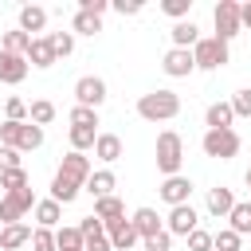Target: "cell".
Segmentation results:
<instances>
[{
    "instance_id": "26",
    "label": "cell",
    "mask_w": 251,
    "mask_h": 251,
    "mask_svg": "<svg viewBox=\"0 0 251 251\" xmlns=\"http://www.w3.org/2000/svg\"><path fill=\"white\" fill-rule=\"evenodd\" d=\"M94 216L102 224H114V220H126V204L118 196H106V200H94Z\"/></svg>"
},
{
    "instance_id": "40",
    "label": "cell",
    "mask_w": 251,
    "mask_h": 251,
    "mask_svg": "<svg viewBox=\"0 0 251 251\" xmlns=\"http://www.w3.org/2000/svg\"><path fill=\"white\" fill-rule=\"evenodd\" d=\"M231 110H235V118H251V86L231 94Z\"/></svg>"
},
{
    "instance_id": "46",
    "label": "cell",
    "mask_w": 251,
    "mask_h": 251,
    "mask_svg": "<svg viewBox=\"0 0 251 251\" xmlns=\"http://www.w3.org/2000/svg\"><path fill=\"white\" fill-rule=\"evenodd\" d=\"M114 8H118L122 16H137V12H141V4H126V0H122V4H114Z\"/></svg>"
},
{
    "instance_id": "47",
    "label": "cell",
    "mask_w": 251,
    "mask_h": 251,
    "mask_svg": "<svg viewBox=\"0 0 251 251\" xmlns=\"http://www.w3.org/2000/svg\"><path fill=\"white\" fill-rule=\"evenodd\" d=\"M239 20H243V27H251V0L239 4Z\"/></svg>"
},
{
    "instance_id": "42",
    "label": "cell",
    "mask_w": 251,
    "mask_h": 251,
    "mask_svg": "<svg viewBox=\"0 0 251 251\" xmlns=\"http://www.w3.org/2000/svg\"><path fill=\"white\" fill-rule=\"evenodd\" d=\"M12 169H24V161H20V149H8V145H0V173H12Z\"/></svg>"
},
{
    "instance_id": "5",
    "label": "cell",
    "mask_w": 251,
    "mask_h": 251,
    "mask_svg": "<svg viewBox=\"0 0 251 251\" xmlns=\"http://www.w3.org/2000/svg\"><path fill=\"white\" fill-rule=\"evenodd\" d=\"M239 133L235 129H208L204 133V141H200V149L208 153V157H216V161H231L235 153H239Z\"/></svg>"
},
{
    "instance_id": "39",
    "label": "cell",
    "mask_w": 251,
    "mask_h": 251,
    "mask_svg": "<svg viewBox=\"0 0 251 251\" xmlns=\"http://www.w3.org/2000/svg\"><path fill=\"white\" fill-rule=\"evenodd\" d=\"M71 126H86V129H98V110L75 106V110H71Z\"/></svg>"
},
{
    "instance_id": "4",
    "label": "cell",
    "mask_w": 251,
    "mask_h": 251,
    "mask_svg": "<svg viewBox=\"0 0 251 251\" xmlns=\"http://www.w3.org/2000/svg\"><path fill=\"white\" fill-rule=\"evenodd\" d=\"M192 59H196V71H220L231 55H227V43H224V39L204 35V39L192 47Z\"/></svg>"
},
{
    "instance_id": "43",
    "label": "cell",
    "mask_w": 251,
    "mask_h": 251,
    "mask_svg": "<svg viewBox=\"0 0 251 251\" xmlns=\"http://www.w3.org/2000/svg\"><path fill=\"white\" fill-rule=\"evenodd\" d=\"M4 110H8V122H27V110H31V106H27L24 98H8Z\"/></svg>"
},
{
    "instance_id": "7",
    "label": "cell",
    "mask_w": 251,
    "mask_h": 251,
    "mask_svg": "<svg viewBox=\"0 0 251 251\" xmlns=\"http://www.w3.org/2000/svg\"><path fill=\"white\" fill-rule=\"evenodd\" d=\"M31 208H35V196H31V188L4 192V196H0V220H4V227H8V224H20V220H24Z\"/></svg>"
},
{
    "instance_id": "17",
    "label": "cell",
    "mask_w": 251,
    "mask_h": 251,
    "mask_svg": "<svg viewBox=\"0 0 251 251\" xmlns=\"http://www.w3.org/2000/svg\"><path fill=\"white\" fill-rule=\"evenodd\" d=\"M133 227H137V235H141V243H145V239H153L157 231H165V220H161L153 208H137V212H133Z\"/></svg>"
},
{
    "instance_id": "25",
    "label": "cell",
    "mask_w": 251,
    "mask_h": 251,
    "mask_svg": "<svg viewBox=\"0 0 251 251\" xmlns=\"http://www.w3.org/2000/svg\"><path fill=\"white\" fill-rule=\"evenodd\" d=\"M78 192H82V184L67 180L63 173H55V176H51V200H59V204H71V200H75Z\"/></svg>"
},
{
    "instance_id": "19",
    "label": "cell",
    "mask_w": 251,
    "mask_h": 251,
    "mask_svg": "<svg viewBox=\"0 0 251 251\" xmlns=\"http://www.w3.org/2000/svg\"><path fill=\"white\" fill-rule=\"evenodd\" d=\"M24 243H31V227H27V224H8V227H0V251H20Z\"/></svg>"
},
{
    "instance_id": "32",
    "label": "cell",
    "mask_w": 251,
    "mask_h": 251,
    "mask_svg": "<svg viewBox=\"0 0 251 251\" xmlns=\"http://www.w3.org/2000/svg\"><path fill=\"white\" fill-rule=\"evenodd\" d=\"M55 243H59V251H82V231L78 227H55Z\"/></svg>"
},
{
    "instance_id": "35",
    "label": "cell",
    "mask_w": 251,
    "mask_h": 251,
    "mask_svg": "<svg viewBox=\"0 0 251 251\" xmlns=\"http://www.w3.org/2000/svg\"><path fill=\"white\" fill-rule=\"evenodd\" d=\"M0 188H4V192H16V188H31V180H27V169H12V173H0Z\"/></svg>"
},
{
    "instance_id": "48",
    "label": "cell",
    "mask_w": 251,
    "mask_h": 251,
    "mask_svg": "<svg viewBox=\"0 0 251 251\" xmlns=\"http://www.w3.org/2000/svg\"><path fill=\"white\" fill-rule=\"evenodd\" d=\"M243 180H247V188H251V169H247V173H243Z\"/></svg>"
},
{
    "instance_id": "24",
    "label": "cell",
    "mask_w": 251,
    "mask_h": 251,
    "mask_svg": "<svg viewBox=\"0 0 251 251\" xmlns=\"http://www.w3.org/2000/svg\"><path fill=\"white\" fill-rule=\"evenodd\" d=\"M43 27H47V12L39 4H24L20 8V31L31 35V31H43Z\"/></svg>"
},
{
    "instance_id": "8",
    "label": "cell",
    "mask_w": 251,
    "mask_h": 251,
    "mask_svg": "<svg viewBox=\"0 0 251 251\" xmlns=\"http://www.w3.org/2000/svg\"><path fill=\"white\" fill-rule=\"evenodd\" d=\"M75 102L86 106V110H98V106L106 102V82H102L98 75H82V78L75 82Z\"/></svg>"
},
{
    "instance_id": "45",
    "label": "cell",
    "mask_w": 251,
    "mask_h": 251,
    "mask_svg": "<svg viewBox=\"0 0 251 251\" xmlns=\"http://www.w3.org/2000/svg\"><path fill=\"white\" fill-rule=\"evenodd\" d=\"M110 4L106 0H78V12H90V16H102Z\"/></svg>"
},
{
    "instance_id": "23",
    "label": "cell",
    "mask_w": 251,
    "mask_h": 251,
    "mask_svg": "<svg viewBox=\"0 0 251 251\" xmlns=\"http://www.w3.org/2000/svg\"><path fill=\"white\" fill-rule=\"evenodd\" d=\"M94 157L106 161V165H114V161L122 157V137H118V133H98V141H94Z\"/></svg>"
},
{
    "instance_id": "34",
    "label": "cell",
    "mask_w": 251,
    "mask_h": 251,
    "mask_svg": "<svg viewBox=\"0 0 251 251\" xmlns=\"http://www.w3.org/2000/svg\"><path fill=\"white\" fill-rule=\"evenodd\" d=\"M55 118V102H47V98H35L31 102V110H27V122H35V126H47Z\"/></svg>"
},
{
    "instance_id": "14",
    "label": "cell",
    "mask_w": 251,
    "mask_h": 251,
    "mask_svg": "<svg viewBox=\"0 0 251 251\" xmlns=\"http://www.w3.org/2000/svg\"><path fill=\"white\" fill-rule=\"evenodd\" d=\"M106 227V235H110V247L114 251H129L141 235H137V227H133V220H114V224H102Z\"/></svg>"
},
{
    "instance_id": "41",
    "label": "cell",
    "mask_w": 251,
    "mask_h": 251,
    "mask_svg": "<svg viewBox=\"0 0 251 251\" xmlns=\"http://www.w3.org/2000/svg\"><path fill=\"white\" fill-rule=\"evenodd\" d=\"M188 251H216V243H212V231L196 227V231L188 235Z\"/></svg>"
},
{
    "instance_id": "12",
    "label": "cell",
    "mask_w": 251,
    "mask_h": 251,
    "mask_svg": "<svg viewBox=\"0 0 251 251\" xmlns=\"http://www.w3.org/2000/svg\"><path fill=\"white\" fill-rule=\"evenodd\" d=\"M157 192H161V200H165L169 208H176V204H188V196H192V180L176 173V176H165Z\"/></svg>"
},
{
    "instance_id": "31",
    "label": "cell",
    "mask_w": 251,
    "mask_h": 251,
    "mask_svg": "<svg viewBox=\"0 0 251 251\" xmlns=\"http://www.w3.org/2000/svg\"><path fill=\"white\" fill-rule=\"evenodd\" d=\"M47 43H51L55 59H67V55L75 51V31H51V35H47Z\"/></svg>"
},
{
    "instance_id": "30",
    "label": "cell",
    "mask_w": 251,
    "mask_h": 251,
    "mask_svg": "<svg viewBox=\"0 0 251 251\" xmlns=\"http://www.w3.org/2000/svg\"><path fill=\"white\" fill-rule=\"evenodd\" d=\"M94 141H98V129L71 126V149H75V153H86V149H94Z\"/></svg>"
},
{
    "instance_id": "20",
    "label": "cell",
    "mask_w": 251,
    "mask_h": 251,
    "mask_svg": "<svg viewBox=\"0 0 251 251\" xmlns=\"http://www.w3.org/2000/svg\"><path fill=\"white\" fill-rule=\"evenodd\" d=\"M173 47H180V51H192L196 43H200V27L192 24V20H180V24H173Z\"/></svg>"
},
{
    "instance_id": "11",
    "label": "cell",
    "mask_w": 251,
    "mask_h": 251,
    "mask_svg": "<svg viewBox=\"0 0 251 251\" xmlns=\"http://www.w3.org/2000/svg\"><path fill=\"white\" fill-rule=\"evenodd\" d=\"M161 71H165L169 78H188V75L196 71V59H192V51H180V47H173V51H165V59H161Z\"/></svg>"
},
{
    "instance_id": "13",
    "label": "cell",
    "mask_w": 251,
    "mask_h": 251,
    "mask_svg": "<svg viewBox=\"0 0 251 251\" xmlns=\"http://www.w3.org/2000/svg\"><path fill=\"white\" fill-rule=\"evenodd\" d=\"M59 173H63L67 180H75V184H82V188H86V180H90V173H94V169H90V157H86V153H75V149H71V153L63 157Z\"/></svg>"
},
{
    "instance_id": "27",
    "label": "cell",
    "mask_w": 251,
    "mask_h": 251,
    "mask_svg": "<svg viewBox=\"0 0 251 251\" xmlns=\"http://www.w3.org/2000/svg\"><path fill=\"white\" fill-rule=\"evenodd\" d=\"M59 216H63V204H59V200H39V204H35V224H39V227H51V231H55Z\"/></svg>"
},
{
    "instance_id": "6",
    "label": "cell",
    "mask_w": 251,
    "mask_h": 251,
    "mask_svg": "<svg viewBox=\"0 0 251 251\" xmlns=\"http://www.w3.org/2000/svg\"><path fill=\"white\" fill-rule=\"evenodd\" d=\"M212 20H216V39L231 43V39L243 31V20H239V0H220V4H216V12H212Z\"/></svg>"
},
{
    "instance_id": "3",
    "label": "cell",
    "mask_w": 251,
    "mask_h": 251,
    "mask_svg": "<svg viewBox=\"0 0 251 251\" xmlns=\"http://www.w3.org/2000/svg\"><path fill=\"white\" fill-rule=\"evenodd\" d=\"M180 165H184V141H180V133H173V129L157 133V169L165 176H176Z\"/></svg>"
},
{
    "instance_id": "29",
    "label": "cell",
    "mask_w": 251,
    "mask_h": 251,
    "mask_svg": "<svg viewBox=\"0 0 251 251\" xmlns=\"http://www.w3.org/2000/svg\"><path fill=\"white\" fill-rule=\"evenodd\" d=\"M31 39H35V35H27V31H20V27H16V31H4V47H0V51H12V55H24V59H27Z\"/></svg>"
},
{
    "instance_id": "21",
    "label": "cell",
    "mask_w": 251,
    "mask_h": 251,
    "mask_svg": "<svg viewBox=\"0 0 251 251\" xmlns=\"http://www.w3.org/2000/svg\"><path fill=\"white\" fill-rule=\"evenodd\" d=\"M231 122H235L231 102H212L208 114H204V126H208V129H231Z\"/></svg>"
},
{
    "instance_id": "18",
    "label": "cell",
    "mask_w": 251,
    "mask_h": 251,
    "mask_svg": "<svg viewBox=\"0 0 251 251\" xmlns=\"http://www.w3.org/2000/svg\"><path fill=\"white\" fill-rule=\"evenodd\" d=\"M27 63L31 67H39V71H47V67H55L59 59H55V51H51V43H47V35H35L31 39V47H27Z\"/></svg>"
},
{
    "instance_id": "2",
    "label": "cell",
    "mask_w": 251,
    "mask_h": 251,
    "mask_svg": "<svg viewBox=\"0 0 251 251\" xmlns=\"http://www.w3.org/2000/svg\"><path fill=\"white\" fill-rule=\"evenodd\" d=\"M0 145L8 149H39L43 145V126L35 122H0Z\"/></svg>"
},
{
    "instance_id": "36",
    "label": "cell",
    "mask_w": 251,
    "mask_h": 251,
    "mask_svg": "<svg viewBox=\"0 0 251 251\" xmlns=\"http://www.w3.org/2000/svg\"><path fill=\"white\" fill-rule=\"evenodd\" d=\"M31 251H59L55 231H51V227H35V231H31Z\"/></svg>"
},
{
    "instance_id": "10",
    "label": "cell",
    "mask_w": 251,
    "mask_h": 251,
    "mask_svg": "<svg viewBox=\"0 0 251 251\" xmlns=\"http://www.w3.org/2000/svg\"><path fill=\"white\" fill-rule=\"evenodd\" d=\"M78 231H82V251H114V247H110V235H106V227H102L98 216H86V220L78 224Z\"/></svg>"
},
{
    "instance_id": "1",
    "label": "cell",
    "mask_w": 251,
    "mask_h": 251,
    "mask_svg": "<svg viewBox=\"0 0 251 251\" xmlns=\"http://www.w3.org/2000/svg\"><path fill=\"white\" fill-rule=\"evenodd\" d=\"M137 114L145 122H169L180 114V98H176V90H149L137 98Z\"/></svg>"
},
{
    "instance_id": "22",
    "label": "cell",
    "mask_w": 251,
    "mask_h": 251,
    "mask_svg": "<svg viewBox=\"0 0 251 251\" xmlns=\"http://www.w3.org/2000/svg\"><path fill=\"white\" fill-rule=\"evenodd\" d=\"M114 184H118V176H114L110 169H98V173H90L86 192H90L94 200H106V196H114Z\"/></svg>"
},
{
    "instance_id": "15",
    "label": "cell",
    "mask_w": 251,
    "mask_h": 251,
    "mask_svg": "<svg viewBox=\"0 0 251 251\" xmlns=\"http://www.w3.org/2000/svg\"><path fill=\"white\" fill-rule=\"evenodd\" d=\"M27 71H31V63H27L24 55H12V51H0V82H8V86H16V82H24V78H27Z\"/></svg>"
},
{
    "instance_id": "44",
    "label": "cell",
    "mask_w": 251,
    "mask_h": 251,
    "mask_svg": "<svg viewBox=\"0 0 251 251\" xmlns=\"http://www.w3.org/2000/svg\"><path fill=\"white\" fill-rule=\"evenodd\" d=\"M173 247V235L169 231H157L153 239H145V251H169Z\"/></svg>"
},
{
    "instance_id": "16",
    "label": "cell",
    "mask_w": 251,
    "mask_h": 251,
    "mask_svg": "<svg viewBox=\"0 0 251 251\" xmlns=\"http://www.w3.org/2000/svg\"><path fill=\"white\" fill-rule=\"evenodd\" d=\"M235 204H239V200L231 196V188H224V184H220V188H208V212H212L216 220H227Z\"/></svg>"
},
{
    "instance_id": "37",
    "label": "cell",
    "mask_w": 251,
    "mask_h": 251,
    "mask_svg": "<svg viewBox=\"0 0 251 251\" xmlns=\"http://www.w3.org/2000/svg\"><path fill=\"white\" fill-rule=\"evenodd\" d=\"M161 12H165V16H173V20L180 24V20H188V12H192V0H161Z\"/></svg>"
},
{
    "instance_id": "28",
    "label": "cell",
    "mask_w": 251,
    "mask_h": 251,
    "mask_svg": "<svg viewBox=\"0 0 251 251\" xmlns=\"http://www.w3.org/2000/svg\"><path fill=\"white\" fill-rule=\"evenodd\" d=\"M227 227H231L235 235H251V200L231 208V216H227Z\"/></svg>"
},
{
    "instance_id": "38",
    "label": "cell",
    "mask_w": 251,
    "mask_h": 251,
    "mask_svg": "<svg viewBox=\"0 0 251 251\" xmlns=\"http://www.w3.org/2000/svg\"><path fill=\"white\" fill-rule=\"evenodd\" d=\"M239 239H243V235H235L231 227H220V231L212 235V243H216V251H239Z\"/></svg>"
},
{
    "instance_id": "9",
    "label": "cell",
    "mask_w": 251,
    "mask_h": 251,
    "mask_svg": "<svg viewBox=\"0 0 251 251\" xmlns=\"http://www.w3.org/2000/svg\"><path fill=\"white\" fill-rule=\"evenodd\" d=\"M200 227V216H196V208L192 204H176V208H169V220H165V231L169 235H192Z\"/></svg>"
},
{
    "instance_id": "33",
    "label": "cell",
    "mask_w": 251,
    "mask_h": 251,
    "mask_svg": "<svg viewBox=\"0 0 251 251\" xmlns=\"http://www.w3.org/2000/svg\"><path fill=\"white\" fill-rule=\"evenodd\" d=\"M78 35H98L102 31V16H90V12H75V24H71Z\"/></svg>"
}]
</instances>
